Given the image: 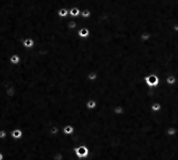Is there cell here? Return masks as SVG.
Listing matches in <instances>:
<instances>
[{"mask_svg": "<svg viewBox=\"0 0 178 160\" xmlns=\"http://www.w3.org/2000/svg\"><path fill=\"white\" fill-rule=\"evenodd\" d=\"M74 154L78 159H85L90 156V148L85 144H79L76 147H74Z\"/></svg>", "mask_w": 178, "mask_h": 160, "instance_id": "6da1fadb", "label": "cell"}, {"mask_svg": "<svg viewBox=\"0 0 178 160\" xmlns=\"http://www.w3.org/2000/svg\"><path fill=\"white\" fill-rule=\"evenodd\" d=\"M144 81H145V84L147 87H149V88H157L158 85L160 84V78L156 74H149L147 76H145Z\"/></svg>", "mask_w": 178, "mask_h": 160, "instance_id": "7a4b0ae2", "label": "cell"}, {"mask_svg": "<svg viewBox=\"0 0 178 160\" xmlns=\"http://www.w3.org/2000/svg\"><path fill=\"white\" fill-rule=\"evenodd\" d=\"M77 35L79 39H82V40H85V39H89L91 35V30L86 27H82V28H79L77 30Z\"/></svg>", "mask_w": 178, "mask_h": 160, "instance_id": "3957f363", "label": "cell"}, {"mask_svg": "<svg viewBox=\"0 0 178 160\" xmlns=\"http://www.w3.org/2000/svg\"><path fill=\"white\" fill-rule=\"evenodd\" d=\"M10 137L13 139V140H20V139H23V137H24V131H23V129H20V128H14V129L11 130Z\"/></svg>", "mask_w": 178, "mask_h": 160, "instance_id": "277c9868", "label": "cell"}, {"mask_svg": "<svg viewBox=\"0 0 178 160\" xmlns=\"http://www.w3.org/2000/svg\"><path fill=\"white\" fill-rule=\"evenodd\" d=\"M21 45H23V47H24L25 49H32V48L34 47L35 42L32 37H26V39L23 40Z\"/></svg>", "mask_w": 178, "mask_h": 160, "instance_id": "5b68a950", "label": "cell"}, {"mask_svg": "<svg viewBox=\"0 0 178 160\" xmlns=\"http://www.w3.org/2000/svg\"><path fill=\"white\" fill-rule=\"evenodd\" d=\"M61 132L63 133V135H65V136H72V135H74V132H75V127L73 125H70V124L65 125L62 127Z\"/></svg>", "mask_w": 178, "mask_h": 160, "instance_id": "8992f818", "label": "cell"}, {"mask_svg": "<svg viewBox=\"0 0 178 160\" xmlns=\"http://www.w3.org/2000/svg\"><path fill=\"white\" fill-rule=\"evenodd\" d=\"M69 16H70V18H74V19H77L80 17V12H81V10H80L78 7H72V8L69 9Z\"/></svg>", "mask_w": 178, "mask_h": 160, "instance_id": "52a82bcc", "label": "cell"}, {"mask_svg": "<svg viewBox=\"0 0 178 160\" xmlns=\"http://www.w3.org/2000/svg\"><path fill=\"white\" fill-rule=\"evenodd\" d=\"M9 62H10L11 65H18L21 62V57L19 55H17V53H13L9 58Z\"/></svg>", "mask_w": 178, "mask_h": 160, "instance_id": "ba28073f", "label": "cell"}, {"mask_svg": "<svg viewBox=\"0 0 178 160\" xmlns=\"http://www.w3.org/2000/svg\"><path fill=\"white\" fill-rule=\"evenodd\" d=\"M98 77H99L98 73L94 72V71H92V72H89L88 74H86V80H88V81H90V82H95V81H97Z\"/></svg>", "mask_w": 178, "mask_h": 160, "instance_id": "9c48e42d", "label": "cell"}, {"mask_svg": "<svg viewBox=\"0 0 178 160\" xmlns=\"http://www.w3.org/2000/svg\"><path fill=\"white\" fill-rule=\"evenodd\" d=\"M66 26H67V28H68L69 30L78 29V20H77V19H74V18H68Z\"/></svg>", "mask_w": 178, "mask_h": 160, "instance_id": "30bf717a", "label": "cell"}, {"mask_svg": "<svg viewBox=\"0 0 178 160\" xmlns=\"http://www.w3.org/2000/svg\"><path fill=\"white\" fill-rule=\"evenodd\" d=\"M69 9L67 8H61L59 9V11L57 12V15L60 17V18H67L69 15Z\"/></svg>", "mask_w": 178, "mask_h": 160, "instance_id": "8fae6325", "label": "cell"}, {"mask_svg": "<svg viewBox=\"0 0 178 160\" xmlns=\"http://www.w3.org/2000/svg\"><path fill=\"white\" fill-rule=\"evenodd\" d=\"M112 111L115 115H123L125 113V107L122 106V105H116V106L113 107Z\"/></svg>", "mask_w": 178, "mask_h": 160, "instance_id": "7c38bea8", "label": "cell"}, {"mask_svg": "<svg viewBox=\"0 0 178 160\" xmlns=\"http://www.w3.org/2000/svg\"><path fill=\"white\" fill-rule=\"evenodd\" d=\"M165 83L168 85H175L176 82H177V78H176L175 75H169L165 77Z\"/></svg>", "mask_w": 178, "mask_h": 160, "instance_id": "4fadbf2b", "label": "cell"}, {"mask_svg": "<svg viewBox=\"0 0 178 160\" xmlns=\"http://www.w3.org/2000/svg\"><path fill=\"white\" fill-rule=\"evenodd\" d=\"M97 107V101L95 100V99H93V98H91V99H89L86 103H85V108L88 110H94Z\"/></svg>", "mask_w": 178, "mask_h": 160, "instance_id": "5bb4252c", "label": "cell"}, {"mask_svg": "<svg viewBox=\"0 0 178 160\" xmlns=\"http://www.w3.org/2000/svg\"><path fill=\"white\" fill-rule=\"evenodd\" d=\"M92 17V12L89 9H83L80 12V18L82 19H90Z\"/></svg>", "mask_w": 178, "mask_h": 160, "instance_id": "9a60e30c", "label": "cell"}, {"mask_svg": "<svg viewBox=\"0 0 178 160\" xmlns=\"http://www.w3.org/2000/svg\"><path fill=\"white\" fill-rule=\"evenodd\" d=\"M165 133H166V136H169V137H175L178 133V130L175 126H170V127L166 128Z\"/></svg>", "mask_w": 178, "mask_h": 160, "instance_id": "2e32d148", "label": "cell"}, {"mask_svg": "<svg viewBox=\"0 0 178 160\" xmlns=\"http://www.w3.org/2000/svg\"><path fill=\"white\" fill-rule=\"evenodd\" d=\"M150 110H152L153 112H160L161 110H162V105L160 104L159 101H155V103H153L152 105H150Z\"/></svg>", "mask_w": 178, "mask_h": 160, "instance_id": "e0dca14e", "label": "cell"}, {"mask_svg": "<svg viewBox=\"0 0 178 160\" xmlns=\"http://www.w3.org/2000/svg\"><path fill=\"white\" fill-rule=\"evenodd\" d=\"M139 37H140V40H141L142 42H148V41L152 39V33L148 31H144L140 34Z\"/></svg>", "mask_w": 178, "mask_h": 160, "instance_id": "ac0fdd59", "label": "cell"}, {"mask_svg": "<svg viewBox=\"0 0 178 160\" xmlns=\"http://www.w3.org/2000/svg\"><path fill=\"white\" fill-rule=\"evenodd\" d=\"M62 128L59 127L58 125H53L50 127V129H49V132H50L51 136H58L59 133H60V131H61Z\"/></svg>", "mask_w": 178, "mask_h": 160, "instance_id": "d6986e66", "label": "cell"}, {"mask_svg": "<svg viewBox=\"0 0 178 160\" xmlns=\"http://www.w3.org/2000/svg\"><path fill=\"white\" fill-rule=\"evenodd\" d=\"M7 138H8V130L0 129V140H5Z\"/></svg>", "mask_w": 178, "mask_h": 160, "instance_id": "ffe728a7", "label": "cell"}, {"mask_svg": "<svg viewBox=\"0 0 178 160\" xmlns=\"http://www.w3.org/2000/svg\"><path fill=\"white\" fill-rule=\"evenodd\" d=\"M63 155L61 154L60 152H57V153H54L53 154V156H52V159L53 160H63Z\"/></svg>", "mask_w": 178, "mask_h": 160, "instance_id": "44dd1931", "label": "cell"}, {"mask_svg": "<svg viewBox=\"0 0 178 160\" xmlns=\"http://www.w3.org/2000/svg\"><path fill=\"white\" fill-rule=\"evenodd\" d=\"M172 30H173L174 32H176V33H178V23L177 24H174L173 26H172Z\"/></svg>", "mask_w": 178, "mask_h": 160, "instance_id": "7402d4cb", "label": "cell"}, {"mask_svg": "<svg viewBox=\"0 0 178 160\" xmlns=\"http://www.w3.org/2000/svg\"><path fill=\"white\" fill-rule=\"evenodd\" d=\"M0 160H4V155L1 152H0Z\"/></svg>", "mask_w": 178, "mask_h": 160, "instance_id": "603a6c76", "label": "cell"}]
</instances>
